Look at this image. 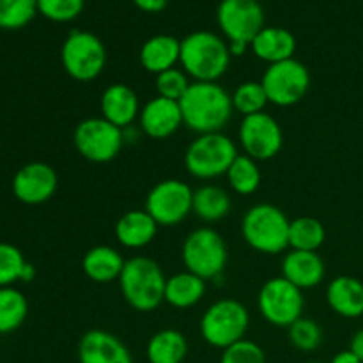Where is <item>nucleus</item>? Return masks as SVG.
Here are the masks:
<instances>
[{
    "label": "nucleus",
    "mask_w": 363,
    "mask_h": 363,
    "mask_svg": "<svg viewBox=\"0 0 363 363\" xmlns=\"http://www.w3.org/2000/svg\"><path fill=\"white\" fill-rule=\"evenodd\" d=\"M179 106L184 126L197 135L220 133L234 113L233 98L216 82H191Z\"/></svg>",
    "instance_id": "f257e3e1"
},
{
    "label": "nucleus",
    "mask_w": 363,
    "mask_h": 363,
    "mask_svg": "<svg viewBox=\"0 0 363 363\" xmlns=\"http://www.w3.org/2000/svg\"><path fill=\"white\" fill-rule=\"evenodd\" d=\"M229 43L209 30H197L181 41L179 64L194 82H216L230 66Z\"/></svg>",
    "instance_id": "f03ea898"
},
{
    "label": "nucleus",
    "mask_w": 363,
    "mask_h": 363,
    "mask_svg": "<svg viewBox=\"0 0 363 363\" xmlns=\"http://www.w3.org/2000/svg\"><path fill=\"white\" fill-rule=\"evenodd\" d=\"M167 277L156 261L149 257H131L119 277L124 301L138 312H152L165 301Z\"/></svg>",
    "instance_id": "7ed1b4c3"
},
{
    "label": "nucleus",
    "mask_w": 363,
    "mask_h": 363,
    "mask_svg": "<svg viewBox=\"0 0 363 363\" xmlns=\"http://www.w3.org/2000/svg\"><path fill=\"white\" fill-rule=\"evenodd\" d=\"M291 220L273 204H255L245 213L241 234L247 245L261 254H282L289 247Z\"/></svg>",
    "instance_id": "20e7f679"
},
{
    "label": "nucleus",
    "mask_w": 363,
    "mask_h": 363,
    "mask_svg": "<svg viewBox=\"0 0 363 363\" xmlns=\"http://www.w3.org/2000/svg\"><path fill=\"white\" fill-rule=\"evenodd\" d=\"M250 314L238 300L223 298L206 308L201 318V335L206 344L216 350H227L245 339Z\"/></svg>",
    "instance_id": "39448f33"
},
{
    "label": "nucleus",
    "mask_w": 363,
    "mask_h": 363,
    "mask_svg": "<svg viewBox=\"0 0 363 363\" xmlns=\"http://www.w3.org/2000/svg\"><path fill=\"white\" fill-rule=\"evenodd\" d=\"M238 156V147L227 135H199L186 149L184 167L194 177L202 181L225 176Z\"/></svg>",
    "instance_id": "423d86ee"
},
{
    "label": "nucleus",
    "mask_w": 363,
    "mask_h": 363,
    "mask_svg": "<svg viewBox=\"0 0 363 363\" xmlns=\"http://www.w3.org/2000/svg\"><path fill=\"white\" fill-rule=\"evenodd\" d=\"M64 71L77 82H91L106 66V48L101 39L87 30L69 32L60 48Z\"/></svg>",
    "instance_id": "0eeeda50"
},
{
    "label": "nucleus",
    "mask_w": 363,
    "mask_h": 363,
    "mask_svg": "<svg viewBox=\"0 0 363 363\" xmlns=\"http://www.w3.org/2000/svg\"><path fill=\"white\" fill-rule=\"evenodd\" d=\"M183 262L186 272L204 280H216L227 264L225 241L211 227L191 230L183 243Z\"/></svg>",
    "instance_id": "6e6552de"
},
{
    "label": "nucleus",
    "mask_w": 363,
    "mask_h": 363,
    "mask_svg": "<svg viewBox=\"0 0 363 363\" xmlns=\"http://www.w3.org/2000/svg\"><path fill=\"white\" fill-rule=\"evenodd\" d=\"M73 140L82 158L92 163H108L117 158L126 142V135L105 117H89L74 128Z\"/></svg>",
    "instance_id": "1a4fd4ad"
},
{
    "label": "nucleus",
    "mask_w": 363,
    "mask_h": 363,
    "mask_svg": "<svg viewBox=\"0 0 363 363\" xmlns=\"http://www.w3.org/2000/svg\"><path fill=\"white\" fill-rule=\"evenodd\" d=\"M257 308L269 325L289 328L294 321L303 318V291L293 286L282 275L269 279L259 291Z\"/></svg>",
    "instance_id": "9d476101"
},
{
    "label": "nucleus",
    "mask_w": 363,
    "mask_h": 363,
    "mask_svg": "<svg viewBox=\"0 0 363 363\" xmlns=\"http://www.w3.org/2000/svg\"><path fill=\"white\" fill-rule=\"evenodd\" d=\"M268 101L277 106H293L307 96L311 89V73L296 59L269 64L261 78Z\"/></svg>",
    "instance_id": "9b49d317"
},
{
    "label": "nucleus",
    "mask_w": 363,
    "mask_h": 363,
    "mask_svg": "<svg viewBox=\"0 0 363 363\" xmlns=\"http://www.w3.org/2000/svg\"><path fill=\"white\" fill-rule=\"evenodd\" d=\"M194 209V190L179 179L160 181L145 197V211L160 227L179 225Z\"/></svg>",
    "instance_id": "f8f14e48"
},
{
    "label": "nucleus",
    "mask_w": 363,
    "mask_h": 363,
    "mask_svg": "<svg viewBox=\"0 0 363 363\" xmlns=\"http://www.w3.org/2000/svg\"><path fill=\"white\" fill-rule=\"evenodd\" d=\"M216 21L227 43L252 45L266 27L264 9L257 0H222L216 9Z\"/></svg>",
    "instance_id": "ddd939ff"
},
{
    "label": "nucleus",
    "mask_w": 363,
    "mask_h": 363,
    "mask_svg": "<svg viewBox=\"0 0 363 363\" xmlns=\"http://www.w3.org/2000/svg\"><path fill=\"white\" fill-rule=\"evenodd\" d=\"M240 144L245 155L255 162L272 160L282 151L284 133L277 119L269 113L261 112L243 117L240 124Z\"/></svg>",
    "instance_id": "4468645a"
},
{
    "label": "nucleus",
    "mask_w": 363,
    "mask_h": 363,
    "mask_svg": "<svg viewBox=\"0 0 363 363\" xmlns=\"http://www.w3.org/2000/svg\"><path fill=\"white\" fill-rule=\"evenodd\" d=\"M59 186V176L48 163L32 162L21 167L13 177L11 190L20 202L38 206L48 202Z\"/></svg>",
    "instance_id": "2eb2a0df"
},
{
    "label": "nucleus",
    "mask_w": 363,
    "mask_h": 363,
    "mask_svg": "<svg viewBox=\"0 0 363 363\" xmlns=\"http://www.w3.org/2000/svg\"><path fill=\"white\" fill-rule=\"evenodd\" d=\"M138 121H140V130L155 140H165L172 137L184 124L179 101H172L162 96L149 99L142 106Z\"/></svg>",
    "instance_id": "dca6fc26"
},
{
    "label": "nucleus",
    "mask_w": 363,
    "mask_h": 363,
    "mask_svg": "<svg viewBox=\"0 0 363 363\" xmlns=\"http://www.w3.org/2000/svg\"><path fill=\"white\" fill-rule=\"evenodd\" d=\"M80 363H133L126 344L105 330H89L78 344Z\"/></svg>",
    "instance_id": "f3484780"
},
{
    "label": "nucleus",
    "mask_w": 363,
    "mask_h": 363,
    "mask_svg": "<svg viewBox=\"0 0 363 363\" xmlns=\"http://www.w3.org/2000/svg\"><path fill=\"white\" fill-rule=\"evenodd\" d=\"M101 117L124 130L130 128L140 116V101L137 92L124 84H112L101 94Z\"/></svg>",
    "instance_id": "a211bd4d"
},
{
    "label": "nucleus",
    "mask_w": 363,
    "mask_h": 363,
    "mask_svg": "<svg viewBox=\"0 0 363 363\" xmlns=\"http://www.w3.org/2000/svg\"><path fill=\"white\" fill-rule=\"evenodd\" d=\"M325 275V261L318 252L291 250L282 261V277L301 291L318 287Z\"/></svg>",
    "instance_id": "6ab92c4d"
},
{
    "label": "nucleus",
    "mask_w": 363,
    "mask_h": 363,
    "mask_svg": "<svg viewBox=\"0 0 363 363\" xmlns=\"http://www.w3.org/2000/svg\"><path fill=\"white\" fill-rule=\"evenodd\" d=\"M158 223L145 209H131L116 223V238L123 247L138 250L152 243L158 234Z\"/></svg>",
    "instance_id": "aec40b11"
},
{
    "label": "nucleus",
    "mask_w": 363,
    "mask_h": 363,
    "mask_svg": "<svg viewBox=\"0 0 363 363\" xmlns=\"http://www.w3.org/2000/svg\"><path fill=\"white\" fill-rule=\"evenodd\" d=\"M326 300L340 318L357 319L363 315V282L354 277H337L328 284Z\"/></svg>",
    "instance_id": "412c9836"
},
{
    "label": "nucleus",
    "mask_w": 363,
    "mask_h": 363,
    "mask_svg": "<svg viewBox=\"0 0 363 363\" xmlns=\"http://www.w3.org/2000/svg\"><path fill=\"white\" fill-rule=\"evenodd\" d=\"M250 48L257 59L264 60L268 64H277L282 62V60L294 59L296 38L287 28L264 27L255 35Z\"/></svg>",
    "instance_id": "4be33fe9"
},
{
    "label": "nucleus",
    "mask_w": 363,
    "mask_h": 363,
    "mask_svg": "<svg viewBox=\"0 0 363 363\" xmlns=\"http://www.w3.org/2000/svg\"><path fill=\"white\" fill-rule=\"evenodd\" d=\"M181 57V41L169 34H156L142 45L138 60L147 73L160 74L176 67Z\"/></svg>",
    "instance_id": "5701e85b"
},
{
    "label": "nucleus",
    "mask_w": 363,
    "mask_h": 363,
    "mask_svg": "<svg viewBox=\"0 0 363 363\" xmlns=\"http://www.w3.org/2000/svg\"><path fill=\"white\" fill-rule=\"evenodd\" d=\"M126 261L123 255L112 247L99 245L91 248L82 259V269L85 277L96 284H108L112 280H119Z\"/></svg>",
    "instance_id": "b1692460"
},
{
    "label": "nucleus",
    "mask_w": 363,
    "mask_h": 363,
    "mask_svg": "<svg viewBox=\"0 0 363 363\" xmlns=\"http://www.w3.org/2000/svg\"><path fill=\"white\" fill-rule=\"evenodd\" d=\"M206 294V280L190 272H181L167 279L165 301L174 308H190Z\"/></svg>",
    "instance_id": "393cba45"
},
{
    "label": "nucleus",
    "mask_w": 363,
    "mask_h": 363,
    "mask_svg": "<svg viewBox=\"0 0 363 363\" xmlns=\"http://www.w3.org/2000/svg\"><path fill=\"white\" fill-rule=\"evenodd\" d=\"M145 354L149 363H183L188 354V340L177 330H160L149 339Z\"/></svg>",
    "instance_id": "a878e982"
},
{
    "label": "nucleus",
    "mask_w": 363,
    "mask_h": 363,
    "mask_svg": "<svg viewBox=\"0 0 363 363\" xmlns=\"http://www.w3.org/2000/svg\"><path fill=\"white\" fill-rule=\"evenodd\" d=\"M233 202L229 194L223 188L215 184H204L194 190V209L191 213L197 215L202 222H220L230 213Z\"/></svg>",
    "instance_id": "bb28decb"
},
{
    "label": "nucleus",
    "mask_w": 363,
    "mask_h": 363,
    "mask_svg": "<svg viewBox=\"0 0 363 363\" xmlns=\"http://www.w3.org/2000/svg\"><path fill=\"white\" fill-rule=\"evenodd\" d=\"M28 301L16 287H0V335L13 333L25 323Z\"/></svg>",
    "instance_id": "cd10ccee"
},
{
    "label": "nucleus",
    "mask_w": 363,
    "mask_h": 363,
    "mask_svg": "<svg viewBox=\"0 0 363 363\" xmlns=\"http://www.w3.org/2000/svg\"><path fill=\"white\" fill-rule=\"evenodd\" d=\"M326 240L325 225L312 216H300L291 220L289 247L293 250L318 252Z\"/></svg>",
    "instance_id": "c85d7f7f"
},
{
    "label": "nucleus",
    "mask_w": 363,
    "mask_h": 363,
    "mask_svg": "<svg viewBox=\"0 0 363 363\" xmlns=\"http://www.w3.org/2000/svg\"><path fill=\"white\" fill-rule=\"evenodd\" d=\"M225 176L238 195H252L261 186V170L257 162L247 155H238Z\"/></svg>",
    "instance_id": "c756f323"
},
{
    "label": "nucleus",
    "mask_w": 363,
    "mask_h": 363,
    "mask_svg": "<svg viewBox=\"0 0 363 363\" xmlns=\"http://www.w3.org/2000/svg\"><path fill=\"white\" fill-rule=\"evenodd\" d=\"M234 112H240L243 117L264 112L268 105V96L261 82H243L236 91L230 94Z\"/></svg>",
    "instance_id": "7c9ffc66"
},
{
    "label": "nucleus",
    "mask_w": 363,
    "mask_h": 363,
    "mask_svg": "<svg viewBox=\"0 0 363 363\" xmlns=\"http://www.w3.org/2000/svg\"><path fill=\"white\" fill-rule=\"evenodd\" d=\"M38 0H0V28L18 30L34 20Z\"/></svg>",
    "instance_id": "2f4dec72"
},
{
    "label": "nucleus",
    "mask_w": 363,
    "mask_h": 363,
    "mask_svg": "<svg viewBox=\"0 0 363 363\" xmlns=\"http://www.w3.org/2000/svg\"><path fill=\"white\" fill-rule=\"evenodd\" d=\"M287 337H289L291 346L296 347L298 351L303 353H312L319 350L325 339L323 328L318 321L308 318H300L287 328Z\"/></svg>",
    "instance_id": "473e14b6"
},
{
    "label": "nucleus",
    "mask_w": 363,
    "mask_h": 363,
    "mask_svg": "<svg viewBox=\"0 0 363 363\" xmlns=\"http://www.w3.org/2000/svg\"><path fill=\"white\" fill-rule=\"evenodd\" d=\"M25 264L27 261L20 248L11 243H0V287H11L21 280Z\"/></svg>",
    "instance_id": "72a5a7b5"
},
{
    "label": "nucleus",
    "mask_w": 363,
    "mask_h": 363,
    "mask_svg": "<svg viewBox=\"0 0 363 363\" xmlns=\"http://www.w3.org/2000/svg\"><path fill=\"white\" fill-rule=\"evenodd\" d=\"M85 0H38V13L57 23L73 21L84 13Z\"/></svg>",
    "instance_id": "f704fd0d"
},
{
    "label": "nucleus",
    "mask_w": 363,
    "mask_h": 363,
    "mask_svg": "<svg viewBox=\"0 0 363 363\" xmlns=\"http://www.w3.org/2000/svg\"><path fill=\"white\" fill-rule=\"evenodd\" d=\"M190 85V77L183 69H177V67L156 74V92H158V96L172 99V101H179L186 94Z\"/></svg>",
    "instance_id": "c9c22d12"
},
{
    "label": "nucleus",
    "mask_w": 363,
    "mask_h": 363,
    "mask_svg": "<svg viewBox=\"0 0 363 363\" xmlns=\"http://www.w3.org/2000/svg\"><path fill=\"white\" fill-rule=\"evenodd\" d=\"M220 363H266V354L254 340H240L222 351Z\"/></svg>",
    "instance_id": "e433bc0d"
},
{
    "label": "nucleus",
    "mask_w": 363,
    "mask_h": 363,
    "mask_svg": "<svg viewBox=\"0 0 363 363\" xmlns=\"http://www.w3.org/2000/svg\"><path fill=\"white\" fill-rule=\"evenodd\" d=\"M169 2L170 0H133V4L138 7V9L151 14L162 13L163 9H167Z\"/></svg>",
    "instance_id": "4c0bfd02"
},
{
    "label": "nucleus",
    "mask_w": 363,
    "mask_h": 363,
    "mask_svg": "<svg viewBox=\"0 0 363 363\" xmlns=\"http://www.w3.org/2000/svg\"><path fill=\"white\" fill-rule=\"evenodd\" d=\"M330 363H363V362L351 350H344L340 351V353H337Z\"/></svg>",
    "instance_id": "58836bf2"
},
{
    "label": "nucleus",
    "mask_w": 363,
    "mask_h": 363,
    "mask_svg": "<svg viewBox=\"0 0 363 363\" xmlns=\"http://www.w3.org/2000/svg\"><path fill=\"white\" fill-rule=\"evenodd\" d=\"M350 350L363 362V328L358 330V332L353 335V339H351V344H350Z\"/></svg>",
    "instance_id": "ea45409f"
},
{
    "label": "nucleus",
    "mask_w": 363,
    "mask_h": 363,
    "mask_svg": "<svg viewBox=\"0 0 363 363\" xmlns=\"http://www.w3.org/2000/svg\"><path fill=\"white\" fill-rule=\"evenodd\" d=\"M248 48H250V45H245V43H229V52L233 57L245 55Z\"/></svg>",
    "instance_id": "a19ab883"
},
{
    "label": "nucleus",
    "mask_w": 363,
    "mask_h": 363,
    "mask_svg": "<svg viewBox=\"0 0 363 363\" xmlns=\"http://www.w3.org/2000/svg\"><path fill=\"white\" fill-rule=\"evenodd\" d=\"M34 279H35V268L30 264V262H27L23 268V273H21V282L28 284V282H32Z\"/></svg>",
    "instance_id": "79ce46f5"
},
{
    "label": "nucleus",
    "mask_w": 363,
    "mask_h": 363,
    "mask_svg": "<svg viewBox=\"0 0 363 363\" xmlns=\"http://www.w3.org/2000/svg\"><path fill=\"white\" fill-rule=\"evenodd\" d=\"M305 363H323V362H305Z\"/></svg>",
    "instance_id": "37998d69"
}]
</instances>
